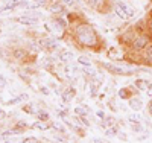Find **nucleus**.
<instances>
[{"label":"nucleus","instance_id":"obj_1","mask_svg":"<svg viewBox=\"0 0 152 143\" xmlns=\"http://www.w3.org/2000/svg\"><path fill=\"white\" fill-rule=\"evenodd\" d=\"M75 41L78 43L81 47L85 49H93L99 44V37L94 31V28L91 24H88L85 21L76 24L75 28Z\"/></svg>","mask_w":152,"mask_h":143},{"label":"nucleus","instance_id":"obj_2","mask_svg":"<svg viewBox=\"0 0 152 143\" xmlns=\"http://www.w3.org/2000/svg\"><path fill=\"white\" fill-rule=\"evenodd\" d=\"M114 11H116V15H117L119 18L125 20V21L134 17V9H132L131 6H128L126 3H122V2H119V3L116 5Z\"/></svg>","mask_w":152,"mask_h":143},{"label":"nucleus","instance_id":"obj_3","mask_svg":"<svg viewBox=\"0 0 152 143\" xmlns=\"http://www.w3.org/2000/svg\"><path fill=\"white\" fill-rule=\"evenodd\" d=\"M149 41L151 38L148 35H137L134 38V41L131 43V49L135 50V52H140V50H145L148 46H149Z\"/></svg>","mask_w":152,"mask_h":143},{"label":"nucleus","instance_id":"obj_4","mask_svg":"<svg viewBox=\"0 0 152 143\" xmlns=\"http://www.w3.org/2000/svg\"><path fill=\"white\" fill-rule=\"evenodd\" d=\"M17 21H18V23H21V24L34 26V24H37V23H38V17H34V15H21V17H18V18H17Z\"/></svg>","mask_w":152,"mask_h":143},{"label":"nucleus","instance_id":"obj_5","mask_svg":"<svg viewBox=\"0 0 152 143\" xmlns=\"http://www.w3.org/2000/svg\"><path fill=\"white\" fill-rule=\"evenodd\" d=\"M75 95H76L75 88L69 87V88H66L64 92L61 93V98H62V100H64V102H70V100H72V99L75 98Z\"/></svg>","mask_w":152,"mask_h":143},{"label":"nucleus","instance_id":"obj_6","mask_svg":"<svg viewBox=\"0 0 152 143\" xmlns=\"http://www.w3.org/2000/svg\"><path fill=\"white\" fill-rule=\"evenodd\" d=\"M87 5L93 8V9H102L105 5H107V0H87Z\"/></svg>","mask_w":152,"mask_h":143},{"label":"nucleus","instance_id":"obj_7","mask_svg":"<svg viewBox=\"0 0 152 143\" xmlns=\"http://www.w3.org/2000/svg\"><path fill=\"white\" fill-rule=\"evenodd\" d=\"M66 9V5L62 2H55L53 5H50V12L52 14H61V12H64Z\"/></svg>","mask_w":152,"mask_h":143},{"label":"nucleus","instance_id":"obj_8","mask_svg":"<svg viewBox=\"0 0 152 143\" xmlns=\"http://www.w3.org/2000/svg\"><path fill=\"white\" fill-rule=\"evenodd\" d=\"M129 107L134 111H138V110L143 108V102H142V99H138V98H129Z\"/></svg>","mask_w":152,"mask_h":143},{"label":"nucleus","instance_id":"obj_9","mask_svg":"<svg viewBox=\"0 0 152 143\" xmlns=\"http://www.w3.org/2000/svg\"><path fill=\"white\" fill-rule=\"evenodd\" d=\"M134 85H135L138 90H142V92H146L148 87L151 85V82H149V81H146V79H137V81L134 82Z\"/></svg>","mask_w":152,"mask_h":143},{"label":"nucleus","instance_id":"obj_10","mask_svg":"<svg viewBox=\"0 0 152 143\" xmlns=\"http://www.w3.org/2000/svg\"><path fill=\"white\" fill-rule=\"evenodd\" d=\"M107 70L113 72V73H117V75H131L132 72H128V70H123V69H119V67H114V66H105Z\"/></svg>","mask_w":152,"mask_h":143},{"label":"nucleus","instance_id":"obj_11","mask_svg":"<svg viewBox=\"0 0 152 143\" xmlns=\"http://www.w3.org/2000/svg\"><path fill=\"white\" fill-rule=\"evenodd\" d=\"M26 55H28V52L23 50V49H15L14 52H12V56H14L15 59H24Z\"/></svg>","mask_w":152,"mask_h":143},{"label":"nucleus","instance_id":"obj_12","mask_svg":"<svg viewBox=\"0 0 152 143\" xmlns=\"http://www.w3.org/2000/svg\"><path fill=\"white\" fill-rule=\"evenodd\" d=\"M23 100H28V95L24 93V95H20V96H17V98H14V99H11L9 102H6V103H11V105H17V103H20V102H23Z\"/></svg>","mask_w":152,"mask_h":143},{"label":"nucleus","instance_id":"obj_13","mask_svg":"<svg viewBox=\"0 0 152 143\" xmlns=\"http://www.w3.org/2000/svg\"><path fill=\"white\" fill-rule=\"evenodd\" d=\"M88 113H90V108L88 107H76L75 108V114L78 116V117L79 116H87Z\"/></svg>","mask_w":152,"mask_h":143},{"label":"nucleus","instance_id":"obj_14","mask_svg":"<svg viewBox=\"0 0 152 143\" xmlns=\"http://www.w3.org/2000/svg\"><path fill=\"white\" fill-rule=\"evenodd\" d=\"M84 75H87V76H91V78H94V76L97 75V72L94 70V67H93V66H87V67H84Z\"/></svg>","mask_w":152,"mask_h":143},{"label":"nucleus","instance_id":"obj_15","mask_svg":"<svg viewBox=\"0 0 152 143\" xmlns=\"http://www.w3.org/2000/svg\"><path fill=\"white\" fill-rule=\"evenodd\" d=\"M37 117L40 119L41 122H49L50 116H49V113H46V111H37Z\"/></svg>","mask_w":152,"mask_h":143},{"label":"nucleus","instance_id":"obj_16","mask_svg":"<svg viewBox=\"0 0 152 143\" xmlns=\"http://www.w3.org/2000/svg\"><path fill=\"white\" fill-rule=\"evenodd\" d=\"M78 62L81 64V66H84V67H87V66H91V61L88 59L87 56H84V55H81V56L78 58Z\"/></svg>","mask_w":152,"mask_h":143},{"label":"nucleus","instance_id":"obj_17","mask_svg":"<svg viewBox=\"0 0 152 143\" xmlns=\"http://www.w3.org/2000/svg\"><path fill=\"white\" fill-rule=\"evenodd\" d=\"M119 96L122 99H129L131 98V93H129L128 88H122V90H119Z\"/></svg>","mask_w":152,"mask_h":143},{"label":"nucleus","instance_id":"obj_18","mask_svg":"<svg viewBox=\"0 0 152 143\" xmlns=\"http://www.w3.org/2000/svg\"><path fill=\"white\" fill-rule=\"evenodd\" d=\"M72 58H73V54H70V52H62V54H59L61 61H70Z\"/></svg>","mask_w":152,"mask_h":143},{"label":"nucleus","instance_id":"obj_19","mask_svg":"<svg viewBox=\"0 0 152 143\" xmlns=\"http://www.w3.org/2000/svg\"><path fill=\"white\" fill-rule=\"evenodd\" d=\"M145 58L152 61V44H149L146 49H145Z\"/></svg>","mask_w":152,"mask_h":143},{"label":"nucleus","instance_id":"obj_20","mask_svg":"<svg viewBox=\"0 0 152 143\" xmlns=\"http://www.w3.org/2000/svg\"><path fill=\"white\" fill-rule=\"evenodd\" d=\"M34 128H38V129H41V131H46V129H49L50 126L46 125V123H41V122H35L34 123Z\"/></svg>","mask_w":152,"mask_h":143},{"label":"nucleus","instance_id":"obj_21","mask_svg":"<svg viewBox=\"0 0 152 143\" xmlns=\"http://www.w3.org/2000/svg\"><path fill=\"white\" fill-rule=\"evenodd\" d=\"M128 119H129L131 123H140V120H142L138 114H129V117H128Z\"/></svg>","mask_w":152,"mask_h":143},{"label":"nucleus","instance_id":"obj_22","mask_svg":"<svg viewBox=\"0 0 152 143\" xmlns=\"http://www.w3.org/2000/svg\"><path fill=\"white\" fill-rule=\"evenodd\" d=\"M23 111H26V113H29V114H37V111L32 108L31 103H29V105H24V107H23Z\"/></svg>","mask_w":152,"mask_h":143},{"label":"nucleus","instance_id":"obj_23","mask_svg":"<svg viewBox=\"0 0 152 143\" xmlns=\"http://www.w3.org/2000/svg\"><path fill=\"white\" fill-rule=\"evenodd\" d=\"M38 139L37 137H28V139H24V143H37Z\"/></svg>","mask_w":152,"mask_h":143},{"label":"nucleus","instance_id":"obj_24","mask_svg":"<svg viewBox=\"0 0 152 143\" xmlns=\"http://www.w3.org/2000/svg\"><path fill=\"white\" fill-rule=\"evenodd\" d=\"M61 2L64 3L66 6H73V5H75V2H76V0H61Z\"/></svg>","mask_w":152,"mask_h":143},{"label":"nucleus","instance_id":"obj_25","mask_svg":"<svg viewBox=\"0 0 152 143\" xmlns=\"http://www.w3.org/2000/svg\"><path fill=\"white\" fill-rule=\"evenodd\" d=\"M96 116L100 119V120H105V114H104V111H97L96 113Z\"/></svg>","mask_w":152,"mask_h":143},{"label":"nucleus","instance_id":"obj_26","mask_svg":"<svg viewBox=\"0 0 152 143\" xmlns=\"http://www.w3.org/2000/svg\"><path fill=\"white\" fill-rule=\"evenodd\" d=\"M142 126H140V123H135V125H132V131H142Z\"/></svg>","mask_w":152,"mask_h":143},{"label":"nucleus","instance_id":"obj_27","mask_svg":"<svg viewBox=\"0 0 152 143\" xmlns=\"http://www.w3.org/2000/svg\"><path fill=\"white\" fill-rule=\"evenodd\" d=\"M146 96H149V98H152V84L148 87V90H146Z\"/></svg>","mask_w":152,"mask_h":143},{"label":"nucleus","instance_id":"obj_28","mask_svg":"<svg viewBox=\"0 0 152 143\" xmlns=\"http://www.w3.org/2000/svg\"><path fill=\"white\" fill-rule=\"evenodd\" d=\"M5 85H6V79L0 75V87H5Z\"/></svg>","mask_w":152,"mask_h":143},{"label":"nucleus","instance_id":"obj_29","mask_svg":"<svg viewBox=\"0 0 152 143\" xmlns=\"http://www.w3.org/2000/svg\"><path fill=\"white\" fill-rule=\"evenodd\" d=\"M148 29L152 32V17H151V18H149V21H148Z\"/></svg>","mask_w":152,"mask_h":143},{"label":"nucleus","instance_id":"obj_30","mask_svg":"<svg viewBox=\"0 0 152 143\" xmlns=\"http://www.w3.org/2000/svg\"><path fill=\"white\" fill-rule=\"evenodd\" d=\"M41 93H43V95H49V90H47L46 87H41Z\"/></svg>","mask_w":152,"mask_h":143},{"label":"nucleus","instance_id":"obj_31","mask_svg":"<svg viewBox=\"0 0 152 143\" xmlns=\"http://www.w3.org/2000/svg\"><path fill=\"white\" fill-rule=\"evenodd\" d=\"M148 110H149V114L152 116V100L149 102V107H148Z\"/></svg>","mask_w":152,"mask_h":143},{"label":"nucleus","instance_id":"obj_32","mask_svg":"<svg viewBox=\"0 0 152 143\" xmlns=\"http://www.w3.org/2000/svg\"><path fill=\"white\" fill-rule=\"evenodd\" d=\"M2 119H5V111L0 110V120H2Z\"/></svg>","mask_w":152,"mask_h":143}]
</instances>
